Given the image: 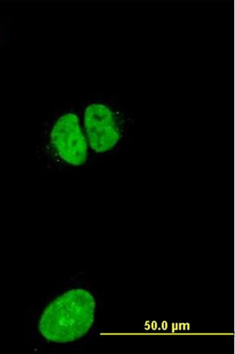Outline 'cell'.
Returning <instances> with one entry per match:
<instances>
[{"instance_id": "obj_1", "label": "cell", "mask_w": 235, "mask_h": 354, "mask_svg": "<svg viewBox=\"0 0 235 354\" xmlns=\"http://www.w3.org/2000/svg\"><path fill=\"white\" fill-rule=\"evenodd\" d=\"M102 315V298L95 289L72 288L47 306L40 318L39 332L51 343H77L97 333Z\"/></svg>"}, {"instance_id": "obj_2", "label": "cell", "mask_w": 235, "mask_h": 354, "mask_svg": "<svg viewBox=\"0 0 235 354\" xmlns=\"http://www.w3.org/2000/svg\"><path fill=\"white\" fill-rule=\"evenodd\" d=\"M80 109L86 137L97 159L119 156L134 144L133 115L119 100L89 97Z\"/></svg>"}, {"instance_id": "obj_3", "label": "cell", "mask_w": 235, "mask_h": 354, "mask_svg": "<svg viewBox=\"0 0 235 354\" xmlns=\"http://www.w3.org/2000/svg\"><path fill=\"white\" fill-rule=\"evenodd\" d=\"M41 151L58 169H89L96 162L82 125L80 108H64L45 123Z\"/></svg>"}, {"instance_id": "obj_4", "label": "cell", "mask_w": 235, "mask_h": 354, "mask_svg": "<svg viewBox=\"0 0 235 354\" xmlns=\"http://www.w3.org/2000/svg\"><path fill=\"white\" fill-rule=\"evenodd\" d=\"M11 25L10 14L0 15V50L7 46L12 38Z\"/></svg>"}]
</instances>
